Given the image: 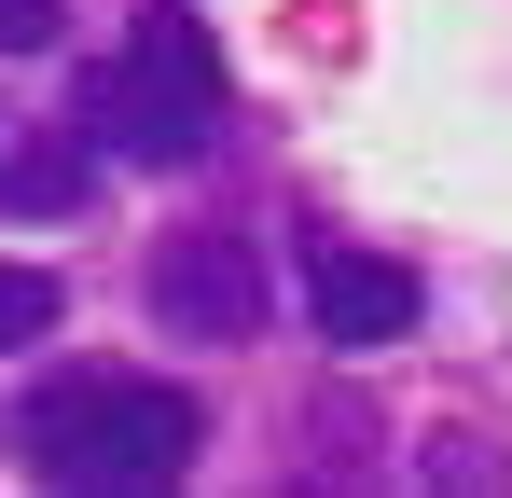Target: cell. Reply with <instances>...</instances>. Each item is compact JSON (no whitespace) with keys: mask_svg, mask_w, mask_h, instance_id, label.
Masks as SVG:
<instances>
[{"mask_svg":"<svg viewBox=\"0 0 512 498\" xmlns=\"http://www.w3.org/2000/svg\"><path fill=\"white\" fill-rule=\"evenodd\" d=\"M194 443H208V402L167 374H70L14 402V457L70 498H153L194 471Z\"/></svg>","mask_w":512,"mask_h":498,"instance_id":"cell-1","label":"cell"},{"mask_svg":"<svg viewBox=\"0 0 512 498\" xmlns=\"http://www.w3.org/2000/svg\"><path fill=\"white\" fill-rule=\"evenodd\" d=\"M222 111H236V83H222V42L194 0H153L125 28V56L84 83V125L111 139V166H208Z\"/></svg>","mask_w":512,"mask_h":498,"instance_id":"cell-2","label":"cell"},{"mask_svg":"<svg viewBox=\"0 0 512 498\" xmlns=\"http://www.w3.org/2000/svg\"><path fill=\"white\" fill-rule=\"evenodd\" d=\"M139 305H153V332H180V346H250L277 291H263L250 236H167L153 277H139Z\"/></svg>","mask_w":512,"mask_h":498,"instance_id":"cell-3","label":"cell"},{"mask_svg":"<svg viewBox=\"0 0 512 498\" xmlns=\"http://www.w3.org/2000/svg\"><path fill=\"white\" fill-rule=\"evenodd\" d=\"M305 319L333 332V346H402L416 332V277L388 249H319L305 263Z\"/></svg>","mask_w":512,"mask_h":498,"instance_id":"cell-4","label":"cell"},{"mask_svg":"<svg viewBox=\"0 0 512 498\" xmlns=\"http://www.w3.org/2000/svg\"><path fill=\"white\" fill-rule=\"evenodd\" d=\"M97 166H111L97 125H42V139H14V153H0V208H14V222H84Z\"/></svg>","mask_w":512,"mask_h":498,"instance_id":"cell-5","label":"cell"},{"mask_svg":"<svg viewBox=\"0 0 512 498\" xmlns=\"http://www.w3.org/2000/svg\"><path fill=\"white\" fill-rule=\"evenodd\" d=\"M56 319H70V277H56V263H0V360L42 346Z\"/></svg>","mask_w":512,"mask_h":498,"instance_id":"cell-6","label":"cell"},{"mask_svg":"<svg viewBox=\"0 0 512 498\" xmlns=\"http://www.w3.org/2000/svg\"><path fill=\"white\" fill-rule=\"evenodd\" d=\"M70 42V0H0V56H56Z\"/></svg>","mask_w":512,"mask_h":498,"instance_id":"cell-7","label":"cell"}]
</instances>
